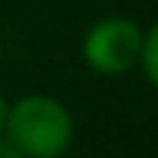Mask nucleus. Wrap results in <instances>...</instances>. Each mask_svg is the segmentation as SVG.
I'll return each mask as SVG.
<instances>
[{
	"label": "nucleus",
	"mask_w": 158,
	"mask_h": 158,
	"mask_svg": "<svg viewBox=\"0 0 158 158\" xmlns=\"http://www.w3.org/2000/svg\"><path fill=\"white\" fill-rule=\"evenodd\" d=\"M7 145L23 158H63L73 145L76 125L69 109L53 96H23L7 106Z\"/></svg>",
	"instance_id": "f257e3e1"
},
{
	"label": "nucleus",
	"mask_w": 158,
	"mask_h": 158,
	"mask_svg": "<svg viewBox=\"0 0 158 158\" xmlns=\"http://www.w3.org/2000/svg\"><path fill=\"white\" fill-rule=\"evenodd\" d=\"M142 33L135 20L128 17H106L92 23L82 36V59L99 76H122L138 66L142 56Z\"/></svg>",
	"instance_id": "f03ea898"
},
{
	"label": "nucleus",
	"mask_w": 158,
	"mask_h": 158,
	"mask_svg": "<svg viewBox=\"0 0 158 158\" xmlns=\"http://www.w3.org/2000/svg\"><path fill=\"white\" fill-rule=\"evenodd\" d=\"M138 66L145 69V79L158 92V23L142 33V56H138Z\"/></svg>",
	"instance_id": "7ed1b4c3"
},
{
	"label": "nucleus",
	"mask_w": 158,
	"mask_h": 158,
	"mask_svg": "<svg viewBox=\"0 0 158 158\" xmlns=\"http://www.w3.org/2000/svg\"><path fill=\"white\" fill-rule=\"evenodd\" d=\"M0 158H23V155H20L17 148H10L7 142H0Z\"/></svg>",
	"instance_id": "20e7f679"
},
{
	"label": "nucleus",
	"mask_w": 158,
	"mask_h": 158,
	"mask_svg": "<svg viewBox=\"0 0 158 158\" xmlns=\"http://www.w3.org/2000/svg\"><path fill=\"white\" fill-rule=\"evenodd\" d=\"M3 118H7V99L0 96V138H3Z\"/></svg>",
	"instance_id": "39448f33"
}]
</instances>
